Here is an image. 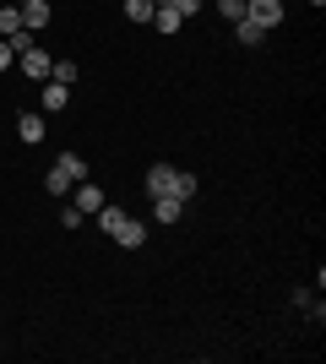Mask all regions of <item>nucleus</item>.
Listing matches in <instances>:
<instances>
[{
  "mask_svg": "<svg viewBox=\"0 0 326 364\" xmlns=\"http://www.w3.org/2000/svg\"><path fill=\"white\" fill-rule=\"evenodd\" d=\"M153 6H174V0H153Z\"/></svg>",
  "mask_w": 326,
  "mask_h": 364,
  "instance_id": "nucleus-23",
  "label": "nucleus"
},
{
  "mask_svg": "<svg viewBox=\"0 0 326 364\" xmlns=\"http://www.w3.org/2000/svg\"><path fill=\"white\" fill-rule=\"evenodd\" d=\"M16 65H22V76H28V82H49V71H55V55H49L44 44H28L22 55H16Z\"/></svg>",
  "mask_w": 326,
  "mask_h": 364,
  "instance_id": "nucleus-2",
  "label": "nucleus"
},
{
  "mask_svg": "<svg viewBox=\"0 0 326 364\" xmlns=\"http://www.w3.org/2000/svg\"><path fill=\"white\" fill-rule=\"evenodd\" d=\"M0 33H6V38H11V33H22V6H0Z\"/></svg>",
  "mask_w": 326,
  "mask_h": 364,
  "instance_id": "nucleus-15",
  "label": "nucleus"
},
{
  "mask_svg": "<svg viewBox=\"0 0 326 364\" xmlns=\"http://www.w3.org/2000/svg\"><path fill=\"white\" fill-rule=\"evenodd\" d=\"M11 55H16V49H11V38H0V71H11Z\"/></svg>",
  "mask_w": 326,
  "mask_h": 364,
  "instance_id": "nucleus-21",
  "label": "nucleus"
},
{
  "mask_svg": "<svg viewBox=\"0 0 326 364\" xmlns=\"http://www.w3.org/2000/svg\"><path fill=\"white\" fill-rule=\"evenodd\" d=\"M294 304H299V310H305V316H310V321H321V316H326V304L315 299L310 289H294Z\"/></svg>",
  "mask_w": 326,
  "mask_h": 364,
  "instance_id": "nucleus-14",
  "label": "nucleus"
},
{
  "mask_svg": "<svg viewBox=\"0 0 326 364\" xmlns=\"http://www.w3.org/2000/svg\"><path fill=\"white\" fill-rule=\"evenodd\" d=\"M49 82H60V87H71V82H77V60H55Z\"/></svg>",
  "mask_w": 326,
  "mask_h": 364,
  "instance_id": "nucleus-18",
  "label": "nucleus"
},
{
  "mask_svg": "<svg viewBox=\"0 0 326 364\" xmlns=\"http://www.w3.org/2000/svg\"><path fill=\"white\" fill-rule=\"evenodd\" d=\"M174 11H180V16H185V22H190V16L202 11V0H174Z\"/></svg>",
  "mask_w": 326,
  "mask_h": 364,
  "instance_id": "nucleus-20",
  "label": "nucleus"
},
{
  "mask_svg": "<svg viewBox=\"0 0 326 364\" xmlns=\"http://www.w3.org/2000/svg\"><path fill=\"white\" fill-rule=\"evenodd\" d=\"M250 6V22H256V28H283V0H245Z\"/></svg>",
  "mask_w": 326,
  "mask_h": 364,
  "instance_id": "nucleus-3",
  "label": "nucleus"
},
{
  "mask_svg": "<svg viewBox=\"0 0 326 364\" xmlns=\"http://www.w3.org/2000/svg\"><path fill=\"white\" fill-rule=\"evenodd\" d=\"M71 191H77V196H71V207H77L82 218H87V213H98V207H104V191H98L93 180H77V185H71Z\"/></svg>",
  "mask_w": 326,
  "mask_h": 364,
  "instance_id": "nucleus-6",
  "label": "nucleus"
},
{
  "mask_svg": "<svg viewBox=\"0 0 326 364\" xmlns=\"http://www.w3.org/2000/svg\"><path fill=\"white\" fill-rule=\"evenodd\" d=\"M212 6L223 11V22H245V16H250V6H245V0H212Z\"/></svg>",
  "mask_w": 326,
  "mask_h": 364,
  "instance_id": "nucleus-16",
  "label": "nucleus"
},
{
  "mask_svg": "<svg viewBox=\"0 0 326 364\" xmlns=\"http://www.w3.org/2000/svg\"><path fill=\"white\" fill-rule=\"evenodd\" d=\"M38 104H44V114H60V109L71 104V87H60V82H44V92H38Z\"/></svg>",
  "mask_w": 326,
  "mask_h": 364,
  "instance_id": "nucleus-7",
  "label": "nucleus"
},
{
  "mask_svg": "<svg viewBox=\"0 0 326 364\" xmlns=\"http://www.w3.org/2000/svg\"><path fill=\"white\" fill-rule=\"evenodd\" d=\"M153 218L158 223H180V218H185V201L180 196H153Z\"/></svg>",
  "mask_w": 326,
  "mask_h": 364,
  "instance_id": "nucleus-9",
  "label": "nucleus"
},
{
  "mask_svg": "<svg viewBox=\"0 0 326 364\" xmlns=\"http://www.w3.org/2000/svg\"><path fill=\"white\" fill-rule=\"evenodd\" d=\"M120 207H109V201H104V207H98V228H104V234H109V240H114V228H120Z\"/></svg>",
  "mask_w": 326,
  "mask_h": 364,
  "instance_id": "nucleus-17",
  "label": "nucleus"
},
{
  "mask_svg": "<svg viewBox=\"0 0 326 364\" xmlns=\"http://www.w3.org/2000/svg\"><path fill=\"white\" fill-rule=\"evenodd\" d=\"M174 185H180V168L174 164H153L147 168V191H153V196H174Z\"/></svg>",
  "mask_w": 326,
  "mask_h": 364,
  "instance_id": "nucleus-4",
  "label": "nucleus"
},
{
  "mask_svg": "<svg viewBox=\"0 0 326 364\" xmlns=\"http://www.w3.org/2000/svg\"><path fill=\"white\" fill-rule=\"evenodd\" d=\"M114 245H125V250H141V245H147V223L125 213V218H120V228H114Z\"/></svg>",
  "mask_w": 326,
  "mask_h": 364,
  "instance_id": "nucleus-5",
  "label": "nucleus"
},
{
  "mask_svg": "<svg viewBox=\"0 0 326 364\" xmlns=\"http://www.w3.org/2000/svg\"><path fill=\"white\" fill-rule=\"evenodd\" d=\"M153 0H125V16H131V22H136V28H153Z\"/></svg>",
  "mask_w": 326,
  "mask_h": 364,
  "instance_id": "nucleus-12",
  "label": "nucleus"
},
{
  "mask_svg": "<svg viewBox=\"0 0 326 364\" xmlns=\"http://www.w3.org/2000/svg\"><path fill=\"white\" fill-rule=\"evenodd\" d=\"M49 16H55V11H49V0H28V6H22V28L38 33V28H49Z\"/></svg>",
  "mask_w": 326,
  "mask_h": 364,
  "instance_id": "nucleus-8",
  "label": "nucleus"
},
{
  "mask_svg": "<svg viewBox=\"0 0 326 364\" xmlns=\"http://www.w3.org/2000/svg\"><path fill=\"white\" fill-rule=\"evenodd\" d=\"M16 136L28 141V147H33V141H44V114H22V120H16Z\"/></svg>",
  "mask_w": 326,
  "mask_h": 364,
  "instance_id": "nucleus-11",
  "label": "nucleus"
},
{
  "mask_svg": "<svg viewBox=\"0 0 326 364\" xmlns=\"http://www.w3.org/2000/svg\"><path fill=\"white\" fill-rule=\"evenodd\" d=\"M234 38L256 49V44H266V28H256V22H250V16H245V22H234Z\"/></svg>",
  "mask_w": 326,
  "mask_h": 364,
  "instance_id": "nucleus-13",
  "label": "nucleus"
},
{
  "mask_svg": "<svg viewBox=\"0 0 326 364\" xmlns=\"http://www.w3.org/2000/svg\"><path fill=\"white\" fill-rule=\"evenodd\" d=\"M153 28H158V33H169V38H174V33L185 28V16L174 11V6H158V11H153Z\"/></svg>",
  "mask_w": 326,
  "mask_h": 364,
  "instance_id": "nucleus-10",
  "label": "nucleus"
},
{
  "mask_svg": "<svg viewBox=\"0 0 326 364\" xmlns=\"http://www.w3.org/2000/svg\"><path fill=\"white\" fill-rule=\"evenodd\" d=\"M174 196H180V201L196 196V174H185V168H180V185H174Z\"/></svg>",
  "mask_w": 326,
  "mask_h": 364,
  "instance_id": "nucleus-19",
  "label": "nucleus"
},
{
  "mask_svg": "<svg viewBox=\"0 0 326 364\" xmlns=\"http://www.w3.org/2000/svg\"><path fill=\"white\" fill-rule=\"evenodd\" d=\"M77 180H87V164H82V152H60V158H55V168L44 174V191H49V196H65V191H71Z\"/></svg>",
  "mask_w": 326,
  "mask_h": 364,
  "instance_id": "nucleus-1",
  "label": "nucleus"
},
{
  "mask_svg": "<svg viewBox=\"0 0 326 364\" xmlns=\"http://www.w3.org/2000/svg\"><path fill=\"white\" fill-rule=\"evenodd\" d=\"M310 6H315V11H321V6H326V0H310Z\"/></svg>",
  "mask_w": 326,
  "mask_h": 364,
  "instance_id": "nucleus-22",
  "label": "nucleus"
},
{
  "mask_svg": "<svg viewBox=\"0 0 326 364\" xmlns=\"http://www.w3.org/2000/svg\"><path fill=\"white\" fill-rule=\"evenodd\" d=\"M16 6H28V0H16Z\"/></svg>",
  "mask_w": 326,
  "mask_h": 364,
  "instance_id": "nucleus-24",
  "label": "nucleus"
}]
</instances>
